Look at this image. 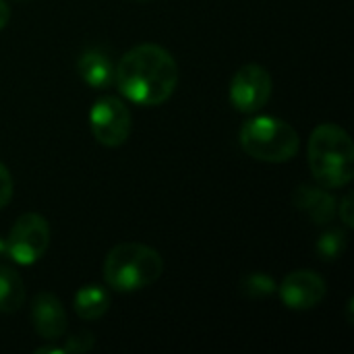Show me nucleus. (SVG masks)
<instances>
[{
	"mask_svg": "<svg viewBox=\"0 0 354 354\" xmlns=\"http://www.w3.org/2000/svg\"><path fill=\"white\" fill-rule=\"evenodd\" d=\"M118 91L137 106H160L170 100L178 85L174 56L158 44L131 48L114 68Z\"/></svg>",
	"mask_w": 354,
	"mask_h": 354,
	"instance_id": "nucleus-1",
	"label": "nucleus"
},
{
	"mask_svg": "<svg viewBox=\"0 0 354 354\" xmlns=\"http://www.w3.org/2000/svg\"><path fill=\"white\" fill-rule=\"evenodd\" d=\"M309 168L324 189L348 187L354 176V143L351 135L332 122L319 124L309 137Z\"/></svg>",
	"mask_w": 354,
	"mask_h": 354,
	"instance_id": "nucleus-2",
	"label": "nucleus"
},
{
	"mask_svg": "<svg viewBox=\"0 0 354 354\" xmlns=\"http://www.w3.org/2000/svg\"><path fill=\"white\" fill-rule=\"evenodd\" d=\"M162 255L141 243H120L104 259V280L116 292L143 290L160 280Z\"/></svg>",
	"mask_w": 354,
	"mask_h": 354,
	"instance_id": "nucleus-3",
	"label": "nucleus"
},
{
	"mask_svg": "<svg viewBox=\"0 0 354 354\" xmlns=\"http://www.w3.org/2000/svg\"><path fill=\"white\" fill-rule=\"evenodd\" d=\"M241 147L247 156L268 162H290L301 149V137L292 124L276 116H255L241 127Z\"/></svg>",
	"mask_w": 354,
	"mask_h": 354,
	"instance_id": "nucleus-4",
	"label": "nucleus"
},
{
	"mask_svg": "<svg viewBox=\"0 0 354 354\" xmlns=\"http://www.w3.org/2000/svg\"><path fill=\"white\" fill-rule=\"evenodd\" d=\"M6 253L19 266H33L50 247V224L39 214H23L6 236Z\"/></svg>",
	"mask_w": 354,
	"mask_h": 354,
	"instance_id": "nucleus-5",
	"label": "nucleus"
},
{
	"mask_svg": "<svg viewBox=\"0 0 354 354\" xmlns=\"http://www.w3.org/2000/svg\"><path fill=\"white\" fill-rule=\"evenodd\" d=\"M133 118L127 104L116 95L95 100L89 110V129L93 139L104 147H118L131 135Z\"/></svg>",
	"mask_w": 354,
	"mask_h": 354,
	"instance_id": "nucleus-6",
	"label": "nucleus"
},
{
	"mask_svg": "<svg viewBox=\"0 0 354 354\" xmlns=\"http://www.w3.org/2000/svg\"><path fill=\"white\" fill-rule=\"evenodd\" d=\"M272 89L274 81L268 68L255 62L245 64L230 81V104L243 114H253L270 102Z\"/></svg>",
	"mask_w": 354,
	"mask_h": 354,
	"instance_id": "nucleus-7",
	"label": "nucleus"
},
{
	"mask_svg": "<svg viewBox=\"0 0 354 354\" xmlns=\"http://www.w3.org/2000/svg\"><path fill=\"white\" fill-rule=\"evenodd\" d=\"M282 303L295 311H309L317 307L326 297V280L313 270H297L288 274L276 288Z\"/></svg>",
	"mask_w": 354,
	"mask_h": 354,
	"instance_id": "nucleus-8",
	"label": "nucleus"
},
{
	"mask_svg": "<svg viewBox=\"0 0 354 354\" xmlns=\"http://www.w3.org/2000/svg\"><path fill=\"white\" fill-rule=\"evenodd\" d=\"M31 324L35 334L41 336L44 340L50 342L60 340L68 328V317L60 299H56L50 292L35 295L31 303Z\"/></svg>",
	"mask_w": 354,
	"mask_h": 354,
	"instance_id": "nucleus-9",
	"label": "nucleus"
},
{
	"mask_svg": "<svg viewBox=\"0 0 354 354\" xmlns=\"http://www.w3.org/2000/svg\"><path fill=\"white\" fill-rule=\"evenodd\" d=\"M292 203L299 212H303L305 216H309L315 224H328L332 222V218L336 216V199L319 185H301L295 195H292Z\"/></svg>",
	"mask_w": 354,
	"mask_h": 354,
	"instance_id": "nucleus-10",
	"label": "nucleus"
},
{
	"mask_svg": "<svg viewBox=\"0 0 354 354\" xmlns=\"http://www.w3.org/2000/svg\"><path fill=\"white\" fill-rule=\"evenodd\" d=\"M77 73L81 81L93 89H106L114 83V66L102 50H85L77 60Z\"/></svg>",
	"mask_w": 354,
	"mask_h": 354,
	"instance_id": "nucleus-11",
	"label": "nucleus"
},
{
	"mask_svg": "<svg viewBox=\"0 0 354 354\" xmlns=\"http://www.w3.org/2000/svg\"><path fill=\"white\" fill-rule=\"evenodd\" d=\"M75 313L85 322H97L102 319L110 309V295L100 284H85L75 292L73 299Z\"/></svg>",
	"mask_w": 354,
	"mask_h": 354,
	"instance_id": "nucleus-12",
	"label": "nucleus"
},
{
	"mask_svg": "<svg viewBox=\"0 0 354 354\" xmlns=\"http://www.w3.org/2000/svg\"><path fill=\"white\" fill-rule=\"evenodd\" d=\"M25 303V284L17 270L0 263V313H17Z\"/></svg>",
	"mask_w": 354,
	"mask_h": 354,
	"instance_id": "nucleus-13",
	"label": "nucleus"
},
{
	"mask_svg": "<svg viewBox=\"0 0 354 354\" xmlns=\"http://www.w3.org/2000/svg\"><path fill=\"white\" fill-rule=\"evenodd\" d=\"M276 282L272 276L263 274V272H253V274H247L241 282H239V290L243 297L247 299H266L270 295L276 292Z\"/></svg>",
	"mask_w": 354,
	"mask_h": 354,
	"instance_id": "nucleus-14",
	"label": "nucleus"
},
{
	"mask_svg": "<svg viewBox=\"0 0 354 354\" xmlns=\"http://www.w3.org/2000/svg\"><path fill=\"white\" fill-rule=\"evenodd\" d=\"M315 249H317L319 259H324V261H336V259L342 257V253L346 249V234L342 230H330V232H326V234L319 236Z\"/></svg>",
	"mask_w": 354,
	"mask_h": 354,
	"instance_id": "nucleus-15",
	"label": "nucleus"
},
{
	"mask_svg": "<svg viewBox=\"0 0 354 354\" xmlns=\"http://www.w3.org/2000/svg\"><path fill=\"white\" fill-rule=\"evenodd\" d=\"M91 348H93V336L77 334V336H71L64 346H60V353H87Z\"/></svg>",
	"mask_w": 354,
	"mask_h": 354,
	"instance_id": "nucleus-16",
	"label": "nucleus"
},
{
	"mask_svg": "<svg viewBox=\"0 0 354 354\" xmlns=\"http://www.w3.org/2000/svg\"><path fill=\"white\" fill-rule=\"evenodd\" d=\"M12 199V176L8 168L0 162V209H4Z\"/></svg>",
	"mask_w": 354,
	"mask_h": 354,
	"instance_id": "nucleus-17",
	"label": "nucleus"
},
{
	"mask_svg": "<svg viewBox=\"0 0 354 354\" xmlns=\"http://www.w3.org/2000/svg\"><path fill=\"white\" fill-rule=\"evenodd\" d=\"M336 212H338V216H340V220L344 222V226L346 228H353L354 226V197L353 193H348V195H344L342 197V201L336 205Z\"/></svg>",
	"mask_w": 354,
	"mask_h": 354,
	"instance_id": "nucleus-18",
	"label": "nucleus"
},
{
	"mask_svg": "<svg viewBox=\"0 0 354 354\" xmlns=\"http://www.w3.org/2000/svg\"><path fill=\"white\" fill-rule=\"evenodd\" d=\"M8 19H10V8L6 6V2H4V0H0V31L6 27Z\"/></svg>",
	"mask_w": 354,
	"mask_h": 354,
	"instance_id": "nucleus-19",
	"label": "nucleus"
},
{
	"mask_svg": "<svg viewBox=\"0 0 354 354\" xmlns=\"http://www.w3.org/2000/svg\"><path fill=\"white\" fill-rule=\"evenodd\" d=\"M4 257L8 259V253H6V243L0 239V263H2V259H4Z\"/></svg>",
	"mask_w": 354,
	"mask_h": 354,
	"instance_id": "nucleus-20",
	"label": "nucleus"
},
{
	"mask_svg": "<svg viewBox=\"0 0 354 354\" xmlns=\"http://www.w3.org/2000/svg\"><path fill=\"white\" fill-rule=\"evenodd\" d=\"M137 2H149V0H137Z\"/></svg>",
	"mask_w": 354,
	"mask_h": 354,
	"instance_id": "nucleus-21",
	"label": "nucleus"
}]
</instances>
